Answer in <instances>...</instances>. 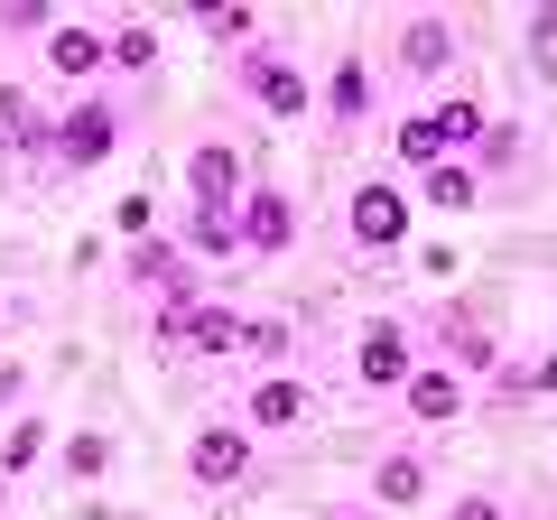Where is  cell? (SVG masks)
Segmentation results:
<instances>
[{"instance_id":"obj_29","label":"cell","mask_w":557,"mask_h":520,"mask_svg":"<svg viewBox=\"0 0 557 520\" xmlns=\"http://www.w3.org/2000/svg\"><path fill=\"white\" fill-rule=\"evenodd\" d=\"M317 520H381V511H372V502H325Z\"/></svg>"},{"instance_id":"obj_7","label":"cell","mask_w":557,"mask_h":520,"mask_svg":"<svg viewBox=\"0 0 557 520\" xmlns=\"http://www.w3.org/2000/svg\"><path fill=\"white\" fill-rule=\"evenodd\" d=\"M307 233V205L298 186H278V177H251V196H242V260H288Z\"/></svg>"},{"instance_id":"obj_3","label":"cell","mask_w":557,"mask_h":520,"mask_svg":"<svg viewBox=\"0 0 557 520\" xmlns=\"http://www.w3.org/2000/svg\"><path fill=\"white\" fill-rule=\"evenodd\" d=\"M233 75H242V94H251V112H260V121H317V75H307L288 47L260 38L251 57H233Z\"/></svg>"},{"instance_id":"obj_21","label":"cell","mask_w":557,"mask_h":520,"mask_svg":"<svg viewBox=\"0 0 557 520\" xmlns=\"http://www.w3.org/2000/svg\"><path fill=\"white\" fill-rule=\"evenodd\" d=\"M391 168H399V177L446 168V140H437V121H428V112H399V121H391Z\"/></svg>"},{"instance_id":"obj_20","label":"cell","mask_w":557,"mask_h":520,"mask_svg":"<svg viewBox=\"0 0 557 520\" xmlns=\"http://www.w3.org/2000/svg\"><path fill=\"white\" fill-rule=\"evenodd\" d=\"M47 456H57V428H47L38 409H20V419L0 428V483H20V474H38Z\"/></svg>"},{"instance_id":"obj_6","label":"cell","mask_w":557,"mask_h":520,"mask_svg":"<svg viewBox=\"0 0 557 520\" xmlns=\"http://www.w3.org/2000/svg\"><path fill=\"white\" fill-rule=\"evenodd\" d=\"M456 65H465V28L446 20V10H409V20L391 28V75L399 84H437V94H446Z\"/></svg>"},{"instance_id":"obj_5","label":"cell","mask_w":557,"mask_h":520,"mask_svg":"<svg viewBox=\"0 0 557 520\" xmlns=\"http://www.w3.org/2000/svg\"><path fill=\"white\" fill-rule=\"evenodd\" d=\"M38 65H47V84H65V102L102 94L112 84V20H57L38 38Z\"/></svg>"},{"instance_id":"obj_11","label":"cell","mask_w":557,"mask_h":520,"mask_svg":"<svg viewBox=\"0 0 557 520\" xmlns=\"http://www.w3.org/2000/svg\"><path fill=\"white\" fill-rule=\"evenodd\" d=\"M251 149L242 140H196L186 149V205H214V214H242V196H251Z\"/></svg>"},{"instance_id":"obj_18","label":"cell","mask_w":557,"mask_h":520,"mask_svg":"<svg viewBox=\"0 0 557 520\" xmlns=\"http://www.w3.org/2000/svg\"><path fill=\"white\" fill-rule=\"evenodd\" d=\"M177 251H186V260H242V214L186 205V214H177Z\"/></svg>"},{"instance_id":"obj_22","label":"cell","mask_w":557,"mask_h":520,"mask_svg":"<svg viewBox=\"0 0 557 520\" xmlns=\"http://www.w3.org/2000/svg\"><path fill=\"white\" fill-rule=\"evenodd\" d=\"M418 205H428V214H474V205H483L474 159H446V168H428V177H418Z\"/></svg>"},{"instance_id":"obj_14","label":"cell","mask_w":557,"mask_h":520,"mask_svg":"<svg viewBox=\"0 0 557 520\" xmlns=\"http://www.w3.org/2000/svg\"><path fill=\"white\" fill-rule=\"evenodd\" d=\"M437 344H446V362H456L465 381H493V372H502V335H493V317H483V307H465V298L437 317Z\"/></svg>"},{"instance_id":"obj_9","label":"cell","mask_w":557,"mask_h":520,"mask_svg":"<svg viewBox=\"0 0 557 520\" xmlns=\"http://www.w3.org/2000/svg\"><path fill=\"white\" fill-rule=\"evenodd\" d=\"M418 362H428V354H418V325H399V317H372L354 335V381L372 391V400H399Z\"/></svg>"},{"instance_id":"obj_2","label":"cell","mask_w":557,"mask_h":520,"mask_svg":"<svg viewBox=\"0 0 557 520\" xmlns=\"http://www.w3.org/2000/svg\"><path fill=\"white\" fill-rule=\"evenodd\" d=\"M242 317H251V307L168 298L159 317H149V344H159V354H196V362H233V354H242Z\"/></svg>"},{"instance_id":"obj_27","label":"cell","mask_w":557,"mask_h":520,"mask_svg":"<svg viewBox=\"0 0 557 520\" xmlns=\"http://www.w3.org/2000/svg\"><path fill=\"white\" fill-rule=\"evenodd\" d=\"M446 520H511V502H502L493 483H474V493H456V502H446Z\"/></svg>"},{"instance_id":"obj_24","label":"cell","mask_w":557,"mask_h":520,"mask_svg":"<svg viewBox=\"0 0 557 520\" xmlns=\"http://www.w3.org/2000/svg\"><path fill=\"white\" fill-rule=\"evenodd\" d=\"M196 28H205L214 47H233V57H251V47H260V28H251L242 0H196Z\"/></svg>"},{"instance_id":"obj_4","label":"cell","mask_w":557,"mask_h":520,"mask_svg":"<svg viewBox=\"0 0 557 520\" xmlns=\"http://www.w3.org/2000/svg\"><path fill=\"white\" fill-rule=\"evenodd\" d=\"M121 102H112V84L102 94H75V102H57V177H84V168H102V159H121Z\"/></svg>"},{"instance_id":"obj_12","label":"cell","mask_w":557,"mask_h":520,"mask_svg":"<svg viewBox=\"0 0 557 520\" xmlns=\"http://www.w3.org/2000/svg\"><path fill=\"white\" fill-rule=\"evenodd\" d=\"M399 409H409V428H428V437H437V428H456L465 409H474V381H465L446 354H428V362L409 372V391H399Z\"/></svg>"},{"instance_id":"obj_15","label":"cell","mask_w":557,"mask_h":520,"mask_svg":"<svg viewBox=\"0 0 557 520\" xmlns=\"http://www.w3.org/2000/svg\"><path fill=\"white\" fill-rule=\"evenodd\" d=\"M428 121H437V140H446V159H474V149L493 140V102H483L474 84H446V94L428 102Z\"/></svg>"},{"instance_id":"obj_23","label":"cell","mask_w":557,"mask_h":520,"mask_svg":"<svg viewBox=\"0 0 557 520\" xmlns=\"http://www.w3.org/2000/svg\"><path fill=\"white\" fill-rule=\"evenodd\" d=\"M57 474H65V483H102V474H112V437H102V428L57 437Z\"/></svg>"},{"instance_id":"obj_26","label":"cell","mask_w":557,"mask_h":520,"mask_svg":"<svg viewBox=\"0 0 557 520\" xmlns=\"http://www.w3.org/2000/svg\"><path fill=\"white\" fill-rule=\"evenodd\" d=\"M502 168H520V121H493V140L474 149V177H502Z\"/></svg>"},{"instance_id":"obj_16","label":"cell","mask_w":557,"mask_h":520,"mask_svg":"<svg viewBox=\"0 0 557 520\" xmlns=\"http://www.w3.org/2000/svg\"><path fill=\"white\" fill-rule=\"evenodd\" d=\"M428 493H437V465L418 456V446H391V456H372V511H418Z\"/></svg>"},{"instance_id":"obj_13","label":"cell","mask_w":557,"mask_h":520,"mask_svg":"<svg viewBox=\"0 0 557 520\" xmlns=\"http://www.w3.org/2000/svg\"><path fill=\"white\" fill-rule=\"evenodd\" d=\"M317 102H325V121H335V131H362V121L381 112V75H372V57H362V47H344V57L325 65Z\"/></svg>"},{"instance_id":"obj_30","label":"cell","mask_w":557,"mask_h":520,"mask_svg":"<svg viewBox=\"0 0 557 520\" xmlns=\"http://www.w3.org/2000/svg\"><path fill=\"white\" fill-rule=\"evenodd\" d=\"M530 372H539V391H557V344H548V354L530 362Z\"/></svg>"},{"instance_id":"obj_19","label":"cell","mask_w":557,"mask_h":520,"mask_svg":"<svg viewBox=\"0 0 557 520\" xmlns=\"http://www.w3.org/2000/svg\"><path fill=\"white\" fill-rule=\"evenodd\" d=\"M159 65H168V28L149 20V10L112 20V75H159Z\"/></svg>"},{"instance_id":"obj_17","label":"cell","mask_w":557,"mask_h":520,"mask_svg":"<svg viewBox=\"0 0 557 520\" xmlns=\"http://www.w3.org/2000/svg\"><path fill=\"white\" fill-rule=\"evenodd\" d=\"M288 354H298V317L251 307V317H242V354H233V362H251V372H288Z\"/></svg>"},{"instance_id":"obj_10","label":"cell","mask_w":557,"mask_h":520,"mask_svg":"<svg viewBox=\"0 0 557 520\" xmlns=\"http://www.w3.org/2000/svg\"><path fill=\"white\" fill-rule=\"evenodd\" d=\"M251 437H288V428H317V381L307 372H251L242 381V409H233Z\"/></svg>"},{"instance_id":"obj_1","label":"cell","mask_w":557,"mask_h":520,"mask_svg":"<svg viewBox=\"0 0 557 520\" xmlns=\"http://www.w3.org/2000/svg\"><path fill=\"white\" fill-rule=\"evenodd\" d=\"M409 233H418V196L391 177V168L362 177L354 196H344V242H354V260H391Z\"/></svg>"},{"instance_id":"obj_28","label":"cell","mask_w":557,"mask_h":520,"mask_svg":"<svg viewBox=\"0 0 557 520\" xmlns=\"http://www.w3.org/2000/svg\"><path fill=\"white\" fill-rule=\"evenodd\" d=\"M20 391H28V372H20V362H0V409H10V419H20Z\"/></svg>"},{"instance_id":"obj_8","label":"cell","mask_w":557,"mask_h":520,"mask_svg":"<svg viewBox=\"0 0 557 520\" xmlns=\"http://www.w3.org/2000/svg\"><path fill=\"white\" fill-rule=\"evenodd\" d=\"M251 456H260V437L242 419H205L196 437H186V483H196V493H242V483H251Z\"/></svg>"},{"instance_id":"obj_25","label":"cell","mask_w":557,"mask_h":520,"mask_svg":"<svg viewBox=\"0 0 557 520\" xmlns=\"http://www.w3.org/2000/svg\"><path fill=\"white\" fill-rule=\"evenodd\" d=\"M57 20H65L57 0H0V38H47Z\"/></svg>"}]
</instances>
